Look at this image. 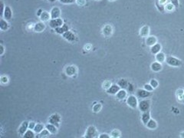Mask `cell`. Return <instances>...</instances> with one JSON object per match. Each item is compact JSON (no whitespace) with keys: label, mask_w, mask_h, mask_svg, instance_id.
I'll return each instance as SVG.
<instances>
[{"label":"cell","mask_w":184,"mask_h":138,"mask_svg":"<svg viewBox=\"0 0 184 138\" xmlns=\"http://www.w3.org/2000/svg\"><path fill=\"white\" fill-rule=\"evenodd\" d=\"M45 28H46V25L44 23V22H39L35 24L33 29L35 32H41L45 29Z\"/></svg>","instance_id":"cell-11"},{"label":"cell","mask_w":184,"mask_h":138,"mask_svg":"<svg viewBox=\"0 0 184 138\" xmlns=\"http://www.w3.org/2000/svg\"><path fill=\"white\" fill-rule=\"evenodd\" d=\"M166 62L167 64L172 67H179L182 65V61L173 56L167 57L166 58Z\"/></svg>","instance_id":"cell-1"},{"label":"cell","mask_w":184,"mask_h":138,"mask_svg":"<svg viewBox=\"0 0 184 138\" xmlns=\"http://www.w3.org/2000/svg\"><path fill=\"white\" fill-rule=\"evenodd\" d=\"M120 136H121V133L117 129L113 130L110 133V137H113V138H119L120 137Z\"/></svg>","instance_id":"cell-31"},{"label":"cell","mask_w":184,"mask_h":138,"mask_svg":"<svg viewBox=\"0 0 184 138\" xmlns=\"http://www.w3.org/2000/svg\"><path fill=\"white\" fill-rule=\"evenodd\" d=\"M150 107V101L149 99L141 100L138 103V107H139L140 111H142V112H145V111H149Z\"/></svg>","instance_id":"cell-2"},{"label":"cell","mask_w":184,"mask_h":138,"mask_svg":"<svg viewBox=\"0 0 184 138\" xmlns=\"http://www.w3.org/2000/svg\"><path fill=\"white\" fill-rule=\"evenodd\" d=\"M29 121H23L22 123V124L20 125V127H19V130H18V132H19V134L20 135V136H23L24 134H25V133L27 131V130H28V128H29Z\"/></svg>","instance_id":"cell-9"},{"label":"cell","mask_w":184,"mask_h":138,"mask_svg":"<svg viewBox=\"0 0 184 138\" xmlns=\"http://www.w3.org/2000/svg\"><path fill=\"white\" fill-rule=\"evenodd\" d=\"M3 16L5 17L6 20H9L12 19V12L10 9V7L9 6H6L5 8V11H4V14H3Z\"/></svg>","instance_id":"cell-20"},{"label":"cell","mask_w":184,"mask_h":138,"mask_svg":"<svg viewBox=\"0 0 184 138\" xmlns=\"http://www.w3.org/2000/svg\"><path fill=\"white\" fill-rule=\"evenodd\" d=\"M156 6H157V8L158 9V10H159L160 12H164L165 7H164L163 5L160 4L159 1H157V2H156Z\"/></svg>","instance_id":"cell-37"},{"label":"cell","mask_w":184,"mask_h":138,"mask_svg":"<svg viewBox=\"0 0 184 138\" xmlns=\"http://www.w3.org/2000/svg\"><path fill=\"white\" fill-rule=\"evenodd\" d=\"M146 126H147V128H149V129H150V130H155V129H157V121L155 120H153V119H150V120L147 122V123L146 124Z\"/></svg>","instance_id":"cell-22"},{"label":"cell","mask_w":184,"mask_h":138,"mask_svg":"<svg viewBox=\"0 0 184 138\" xmlns=\"http://www.w3.org/2000/svg\"><path fill=\"white\" fill-rule=\"evenodd\" d=\"M62 37H63L65 39H66V40H68V41H69V42H75V39H76V36L75 35V34H73V33H72V32H70V31H68V32H65V33L62 35Z\"/></svg>","instance_id":"cell-12"},{"label":"cell","mask_w":184,"mask_h":138,"mask_svg":"<svg viewBox=\"0 0 184 138\" xmlns=\"http://www.w3.org/2000/svg\"><path fill=\"white\" fill-rule=\"evenodd\" d=\"M128 96V92L125 91V89H120V91L116 94V97L119 100H124L127 98Z\"/></svg>","instance_id":"cell-18"},{"label":"cell","mask_w":184,"mask_h":138,"mask_svg":"<svg viewBox=\"0 0 184 138\" xmlns=\"http://www.w3.org/2000/svg\"><path fill=\"white\" fill-rule=\"evenodd\" d=\"M120 88L118 85H112L110 86V88L107 90V93L109 94L114 95V94H116L120 91Z\"/></svg>","instance_id":"cell-14"},{"label":"cell","mask_w":184,"mask_h":138,"mask_svg":"<svg viewBox=\"0 0 184 138\" xmlns=\"http://www.w3.org/2000/svg\"><path fill=\"white\" fill-rule=\"evenodd\" d=\"M64 25L63 23V20L61 19H51L50 22H49V26L51 28V29H56V28H58V27H61Z\"/></svg>","instance_id":"cell-6"},{"label":"cell","mask_w":184,"mask_h":138,"mask_svg":"<svg viewBox=\"0 0 184 138\" xmlns=\"http://www.w3.org/2000/svg\"><path fill=\"white\" fill-rule=\"evenodd\" d=\"M49 2H51V3H53V2H54V1H56V0H48Z\"/></svg>","instance_id":"cell-53"},{"label":"cell","mask_w":184,"mask_h":138,"mask_svg":"<svg viewBox=\"0 0 184 138\" xmlns=\"http://www.w3.org/2000/svg\"><path fill=\"white\" fill-rule=\"evenodd\" d=\"M127 104L129 107H131L133 109H136L138 107V101L137 97L134 95H130L127 98Z\"/></svg>","instance_id":"cell-4"},{"label":"cell","mask_w":184,"mask_h":138,"mask_svg":"<svg viewBox=\"0 0 184 138\" xmlns=\"http://www.w3.org/2000/svg\"><path fill=\"white\" fill-rule=\"evenodd\" d=\"M36 123L34 122V121H31L29 123V129H32V130H34L35 127Z\"/></svg>","instance_id":"cell-42"},{"label":"cell","mask_w":184,"mask_h":138,"mask_svg":"<svg viewBox=\"0 0 184 138\" xmlns=\"http://www.w3.org/2000/svg\"><path fill=\"white\" fill-rule=\"evenodd\" d=\"M150 112L149 111L144 112L141 116V120L144 123V124L146 125L147 123V122L150 120Z\"/></svg>","instance_id":"cell-21"},{"label":"cell","mask_w":184,"mask_h":138,"mask_svg":"<svg viewBox=\"0 0 184 138\" xmlns=\"http://www.w3.org/2000/svg\"><path fill=\"white\" fill-rule=\"evenodd\" d=\"M97 130L96 129V127L94 126H89L87 128L86 133H85V136L84 137L86 138H94L97 136Z\"/></svg>","instance_id":"cell-3"},{"label":"cell","mask_w":184,"mask_h":138,"mask_svg":"<svg viewBox=\"0 0 184 138\" xmlns=\"http://www.w3.org/2000/svg\"><path fill=\"white\" fill-rule=\"evenodd\" d=\"M178 101H179L180 103H184V94L182 95L181 97L178 98Z\"/></svg>","instance_id":"cell-49"},{"label":"cell","mask_w":184,"mask_h":138,"mask_svg":"<svg viewBox=\"0 0 184 138\" xmlns=\"http://www.w3.org/2000/svg\"><path fill=\"white\" fill-rule=\"evenodd\" d=\"M136 94H137V96L140 98H147L152 96V93L145 89H138L137 90Z\"/></svg>","instance_id":"cell-8"},{"label":"cell","mask_w":184,"mask_h":138,"mask_svg":"<svg viewBox=\"0 0 184 138\" xmlns=\"http://www.w3.org/2000/svg\"><path fill=\"white\" fill-rule=\"evenodd\" d=\"M161 51V45L160 44H155L154 45L151 46V48H150V51L152 54H157V53H159L160 51Z\"/></svg>","instance_id":"cell-25"},{"label":"cell","mask_w":184,"mask_h":138,"mask_svg":"<svg viewBox=\"0 0 184 138\" xmlns=\"http://www.w3.org/2000/svg\"><path fill=\"white\" fill-rule=\"evenodd\" d=\"M180 137H182V138H184V132H182V133H180Z\"/></svg>","instance_id":"cell-52"},{"label":"cell","mask_w":184,"mask_h":138,"mask_svg":"<svg viewBox=\"0 0 184 138\" xmlns=\"http://www.w3.org/2000/svg\"><path fill=\"white\" fill-rule=\"evenodd\" d=\"M174 6L172 3H168L165 6V10L167 12H172L174 9Z\"/></svg>","instance_id":"cell-36"},{"label":"cell","mask_w":184,"mask_h":138,"mask_svg":"<svg viewBox=\"0 0 184 138\" xmlns=\"http://www.w3.org/2000/svg\"><path fill=\"white\" fill-rule=\"evenodd\" d=\"M166 2H167V0H159V3H160V4H161V5H163V6L166 5Z\"/></svg>","instance_id":"cell-50"},{"label":"cell","mask_w":184,"mask_h":138,"mask_svg":"<svg viewBox=\"0 0 184 138\" xmlns=\"http://www.w3.org/2000/svg\"><path fill=\"white\" fill-rule=\"evenodd\" d=\"M65 72L66 75H68L69 77H72V76H74L75 75L77 74L78 68L75 65H68V66L66 67Z\"/></svg>","instance_id":"cell-7"},{"label":"cell","mask_w":184,"mask_h":138,"mask_svg":"<svg viewBox=\"0 0 184 138\" xmlns=\"http://www.w3.org/2000/svg\"><path fill=\"white\" fill-rule=\"evenodd\" d=\"M112 85V83L110 81H105L103 82V85H102V88L105 90H107L108 88H110V86Z\"/></svg>","instance_id":"cell-35"},{"label":"cell","mask_w":184,"mask_h":138,"mask_svg":"<svg viewBox=\"0 0 184 138\" xmlns=\"http://www.w3.org/2000/svg\"><path fill=\"white\" fill-rule=\"evenodd\" d=\"M101 109H102V105H101V104H100V103L95 104L93 106V108H92V110H93V111H94V113H98V112H100V111H101Z\"/></svg>","instance_id":"cell-32"},{"label":"cell","mask_w":184,"mask_h":138,"mask_svg":"<svg viewBox=\"0 0 184 138\" xmlns=\"http://www.w3.org/2000/svg\"><path fill=\"white\" fill-rule=\"evenodd\" d=\"M42 12H43V11H42L41 9H39V10L38 11V12H37V16H40L41 15Z\"/></svg>","instance_id":"cell-51"},{"label":"cell","mask_w":184,"mask_h":138,"mask_svg":"<svg viewBox=\"0 0 184 138\" xmlns=\"http://www.w3.org/2000/svg\"><path fill=\"white\" fill-rule=\"evenodd\" d=\"M39 17L41 22H47L51 19V15L47 11H43L41 15Z\"/></svg>","instance_id":"cell-27"},{"label":"cell","mask_w":184,"mask_h":138,"mask_svg":"<svg viewBox=\"0 0 184 138\" xmlns=\"http://www.w3.org/2000/svg\"><path fill=\"white\" fill-rule=\"evenodd\" d=\"M51 15V19H58L61 16V10L58 7H54L51 9L50 12Z\"/></svg>","instance_id":"cell-10"},{"label":"cell","mask_w":184,"mask_h":138,"mask_svg":"<svg viewBox=\"0 0 184 138\" xmlns=\"http://www.w3.org/2000/svg\"><path fill=\"white\" fill-rule=\"evenodd\" d=\"M60 2L64 4H70L74 2V0H60Z\"/></svg>","instance_id":"cell-43"},{"label":"cell","mask_w":184,"mask_h":138,"mask_svg":"<svg viewBox=\"0 0 184 138\" xmlns=\"http://www.w3.org/2000/svg\"><path fill=\"white\" fill-rule=\"evenodd\" d=\"M171 3H172L175 7H178V6H179V2H178V0H171Z\"/></svg>","instance_id":"cell-47"},{"label":"cell","mask_w":184,"mask_h":138,"mask_svg":"<svg viewBox=\"0 0 184 138\" xmlns=\"http://www.w3.org/2000/svg\"><path fill=\"white\" fill-rule=\"evenodd\" d=\"M5 6L3 4V2H1V16L2 17L3 16V14H4V11H5Z\"/></svg>","instance_id":"cell-44"},{"label":"cell","mask_w":184,"mask_h":138,"mask_svg":"<svg viewBox=\"0 0 184 138\" xmlns=\"http://www.w3.org/2000/svg\"><path fill=\"white\" fill-rule=\"evenodd\" d=\"M150 67H151V70L153 72H159L162 70V68H163L161 63H160L158 61H155V62L152 63Z\"/></svg>","instance_id":"cell-15"},{"label":"cell","mask_w":184,"mask_h":138,"mask_svg":"<svg viewBox=\"0 0 184 138\" xmlns=\"http://www.w3.org/2000/svg\"><path fill=\"white\" fill-rule=\"evenodd\" d=\"M76 3L79 6H84L86 4V0H76Z\"/></svg>","instance_id":"cell-40"},{"label":"cell","mask_w":184,"mask_h":138,"mask_svg":"<svg viewBox=\"0 0 184 138\" xmlns=\"http://www.w3.org/2000/svg\"><path fill=\"white\" fill-rule=\"evenodd\" d=\"M61 117L58 114H53L49 117L48 123H52V124L55 125L57 127H58L59 124L61 123Z\"/></svg>","instance_id":"cell-5"},{"label":"cell","mask_w":184,"mask_h":138,"mask_svg":"<svg viewBox=\"0 0 184 138\" xmlns=\"http://www.w3.org/2000/svg\"><path fill=\"white\" fill-rule=\"evenodd\" d=\"M144 88L145 89V90H147V91H153V88L150 85V84H146V85H144Z\"/></svg>","instance_id":"cell-39"},{"label":"cell","mask_w":184,"mask_h":138,"mask_svg":"<svg viewBox=\"0 0 184 138\" xmlns=\"http://www.w3.org/2000/svg\"><path fill=\"white\" fill-rule=\"evenodd\" d=\"M157 38L155 36H153V35L148 36L146 38V44H147V46H150L151 47V46L154 45L155 44H157Z\"/></svg>","instance_id":"cell-17"},{"label":"cell","mask_w":184,"mask_h":138,"mask_svg":"<svg viewBox=\"0 0 184 138\" xmlns=\"http://www.w3.org/2000/svg\"><path fill=\"white\" fill-rule=\"evenodd\" d=\"M102 32L104 34V36L106 37H110L111 35H112V32H113V28L110 25H105L103 29H102Z\"/></svg>","instance_id":"cell-13"},{"label":"cell","mask_w":184,"mask_h":138,"mask_svg":"<svg viewBox=\"0 0 184 138\" xmlns=\"http://www.w3.org/2000/svg\"><path fill=\"white\" fill-rule=\"evenodd\" d=\"M9 81V77L6 76V75H2L1 78H0V82H1L2 85H6L8 84Z\"/></svg>","instance_id":"cell-34"},{"label":"cell","mask_w":184,"mask_h":138,"mask_svg":"<svg viewBox=\"0 0 184 138\" xmlns=\"http://www.w3.org/2000/svg\"><path fill=\"white\" fill-rule=\"evenodd\" d=\"M110 1H114V0H110Z\"/></svg>","instance_id":"cell-54"},{"label":"cell","mask_w":184,"mask_h":138,"mask_svg":"<svg viewBox=\"0 0 184 138\" xmlns=\"http://www.w3.org/2000/svg\"><path fill=\"white\" fill-rule=\"evenodd\" d=\"M45 128L51 133V134H55L57 132H58V129H57V127L52 123H48L46 126H45Z\"/></svg>","instance_id":"cell-23"},{"label":"cell","mask_w":184,"mask_h":138,"mask_svg":"<svg viewBox=\"0 0 184 138\" xmlns=\"http://www.w3.org/2000/svg\"><path fill=\"white\" fill-rule=\"evenodd\" d=\"M50 133H51L45 128V129H44L42 131H41V132L39 133V134H38L39 136H38L41 137H41H48V136L50 135Z\"/></svg>","instance_id":"cell-33"},{"label":"cell","mask_w":184,"mask_h":138,"mask_svg":"<svg viewBox=\"0 0 184 138\" xmlns=\"http://www.w3.org/2000/svg\"><path fill=\"white\" fill-rule=\"evenodd\" d=\"M150 85H151L154 89L157 88L158 87V85H159V83H158V81H157L156 79H152V80L150 81Z\"/></svg>","instance_id":"cell-38"},{"label":"cell","mask_w":184,"mask_h":138,"mask_svg":"<svg viewBox=\"0 0 184 138\" xmlns=\"http://www.w3.org/2000/svg\"><path fill=\"white\" fill-rule=\"evenodd\" d=\"M0 49H1V52H0V54H1V55H3L4 51H5V48L3 47V45H0Z\"/></svg>","instance_id":"cell-48"},{"label":"cell","mask_w":184,"mask_h":138,"mask_svg":"<svg viewBox=\"0 0 184 138\" xmlns=\"http://www.w3.org/2000/svg\"><path fill=\"white\" fill-rule=\"evenodd\" d=\"M69 31V27L68 25L66 24H64L61 27H58V28H56L55 29V32L58 33V34H61V35H63L65 32Z\"/></svg>","instance_id":"cell-19"},{"label":"cell","mask_w":184,"mask_h":138,"mask_svg":"<svg viewBox=\"0 0 184 138\" xmlns=\"http://www.w3.org/2000/svg\"><path fill=\"white\" fill-rule=\"evenodd\" d=\"M35 132L33 130L29 129V130H27V131L25 133V134L23 135V136L25 137V138H33V137L35 136Z\"/></svg>","instance_id":"cell-29"},{"label":"cell","mask_w":184,"mask_h":138,"mask_svg":"<svg viewBox=\"0 0 184 138\" xmlns=\"http://www.w3.org/2000/svg\"><path fill=\"white\" fill-rule=\"evenodd\" d=\"M45 129V125L42 124V123H37L34 128V131L36 133H39L41 131H42L43 130Z\"/></svg>","instance_id":"cell-30"},{"label":"cell","mask_w":184,"mask_h":138,"mask_svg":"<svg viewBox=\"0 0 184 138\" xmlns=\"http://www.w3.org/2000/svg\"><path fill=\"white\" fill-rule=\"evenodd\" d=\"M9 25L6 20H5L3 19L0 20V29H1L2 31H6L9 29Z\"/></svg>","instance_id":"cell-26"},{"label":"cell","mask_w":184,"mask_h":138,"mask_svg":"<svg viewBox=\"0 0 184 138\" xmlns=\"http://www.w3.org/2000/svg\"><path fill=\"white\" fill-rule=\"evenodd\" d=\"M176 94L177 98H179V97H181L182 95L184 94V90H183V89H178V90L176 91Z\"/></svg>","instance_id":"cell-41"},{"label":"cell","mask_w":184,"mask_h":138,"mask_svg":"<svg viewBox=\"0 0 184 138\" xmlns=\"http://www.w3.org/2000/svg\"><path fill=\"white\" fill-rule=\"evenodd\" d=\"M117 85L120 86V88L125 89V88H128V81H127L126 79H120V80L118 81Z\"/></svg>","instance_id":"cell-28"},{"label":"cell","mask_w":184,"mask_h":138,"mask_svg":"<svg viewBox=\"0 0 184 138\" xmlns=\"http://www.w3.org/2000/svg\"><path fill=\"white\" fill-rule=\"evenodd\" d=\"M155 58H156L157 61H158L160 63H163V62H164L166 61V55H165V54L163 52L160 51L159 53H157L156 54Z\"/></svg>","instance_id":"cell-24"},{"label":"cell","mask_w":184,"mask_h":138,"mask_svg":"<svg viewBox=\"0 0 184 138\" xmlns=\"http://www.w3.org/2000/svg\"><path fill=\"white\" fill-rule=\"evenodd\" d=\"M110 135H108L107 133H102L99 135V138H110Z\"/></svg>","instance_id":"cell-45"},{"label":"cell","mask_w":184,"mask_h":138,"mask_svg":"<svg viewBox=\"0 0 184 138\" xmlns=\"http://www.w3.org/2000/svg\"><path fill=\"white\" fill-rule=\"evenodd\" d=\"M150 34V27L148 25L143 26L140 30V35L143 38H147Z\"/></svg>","instance_id":"cell-16"},{"label":"cell","mask_w":184,"mask_h":138,"mask_svg":"<svg viewBox=\"0 0 184 138\" xmlns=\"http://www.w3.org/2000/svg\"><path fill=\"white\" fill-rule=\"evenodd\" d=\"M84 50H86V51H91V48H92V45H91V44H88V45H86L84 47Z\"/></svg>","instance_id":"cell-46"}]
</instances>
